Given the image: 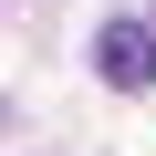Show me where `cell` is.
Instances as JSON below:
<instances>
[{
  "instance_id": "6da1fadb",
  "label": "cell",
  "mask_w": 156,
  "mask_h": 156,
  "mask_svg": "<svg viewBox=\"0 0 156 156\" xmlns=\"http://www.w3.org/2000/svg\"><path fill=\"white\" fill-rule=\"evenodd\" d=\"M94 73H104L115 94H156V21L115 11V21L94 31Z\"/></svg>"
}]
</instances>
